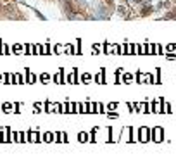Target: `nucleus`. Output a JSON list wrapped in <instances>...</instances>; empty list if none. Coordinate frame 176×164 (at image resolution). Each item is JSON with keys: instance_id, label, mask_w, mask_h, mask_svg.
<instances>
[{"instance_id": "1", "label": "nucleus", "mask_w": 176, "mask_h": 164, "mask_svg": "<svg viewBox=\"0 0 176 164\" xmlns=\"http://www.w3.org/2000/svg\"><path fill=\"white\" fill-rule=\"evenodd\" d=\"M150 12H152V7H145V9H142V16H149Z\"/></svg>"}, {"instance_id": "2", "label": "nucleus", "mask_w": 176, "mask_h": 164, "mask_svg": "<svg viewBox=\"0 0 176 164\" xmlns=\"http://www.w3.org/2000/svg\"><path fill=\"white\" fill-rule=\"evenodd\" d=\"M104 2H105L107 5H112V0H104Z\"/></svg>"}]
</instances>
